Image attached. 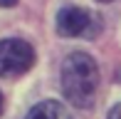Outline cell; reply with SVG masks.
<instances>
[{
    "label": "cell",
    "mask_w": 121,
    "mask_h": 119,
    "mask_svg": "<svg viewBox=\"0 0 121 119\" xmlns=\"http://www.w3.org/2000/svg\"><path fill=\"white\" fill-rule=\"evenodd\" d=\"M99 67L94 62V57L86 52H72L64 57L62 62V72H59V84L62 92L74 107L79 109H89L96 99L99 92Z\"/></svg>",
    "instance_id": "6da1fadb"
},
{
    "label": "cell",
    "mask_w": 121,
    "mask_h": 119,
    "mask_svg": "<svg viewBox=\"0 0 121 119\" xmlns=\"http://www.w3.org/2000/svg\"><path fill=\"white\" fill-rule=\"evenodd\" d=\"M35 64V50L20 37L0 40V77H20Z\"/></svg>",
    "instance_id": "7a4b0ae2"
},
{
    "label": "cell",
    "mask_w": 121,
    "mask_h": 119,
    "mask_svg": "<svg viewBox=\"0 0 121 119\" xmlns=\"http://www.w3.org/2000/svg\"><path fill=\"white\" fill-rule=\"evenodd\" d=\"M57 32L62 37H94L99 32V20L84 8L67 5L57 13Z\"/></svg>",
    "instance_id": "3957f363"
},
{
    "label": "cell",
    "mask_w": 121,
    "mask_h": 119,
    "mask_svg": "<svg viewBox=\"0 0 121 119\" xmlns=\"http://www.w3.org/2000/svg\"><path fill=\"white\" fill-rule=\"evenodd\" d=\"M25 119H72L69 117V112L64 109L59 102H40V104H35L30 112H27Z\"/></svg>",
    "instance_id": "277c9868"
},
{
    "label": "cell",
    "mask_w": 121,
    "mask_h": 119,
    "mask_svg": "<svg viewBox=\"0 0 121 119\" xmlns=\"http://www.w3.org/2000/svg\"><path fill=\"white\" fill-rule=\"evenodd\" d=\"M109 119H121V104H116L111 112H109Z\"/></svg>",
    "instance_id": "5b68a950"
},
{
    "label": "cell",
    "mask_w": 121,
    "mask_h": 119,
    "mask_svg": "<svg viewBox=\"0 0 121 119\" xmlns=\"http://www.w3.org/2000/svg\"><path fill=\"white\" fill-rule=\"evenodd\" d=\"M17 0H0V8H13Z\"/></svg>",
    "instance_id": "8992f818"
},
{
    "label": "cell",
    "mask_w": 121,
    "mask_h": 119,
    "mask_svg": "<svg viewBox=\"0 0 121 119\" xmlns=\"http://www.w3.org/2000/svg\"><path fill=\"white\" fill-rule=\"evenodd\" d=\"M3 107H5V102H3V92H0V114H3Z\"/></svg>",
    "instance_id": "52a82bcc"
},
{
    "label": "cell",
    "mask_w": 121,
    "mask_h": 119,
    "mask_svg": "<svg viewBox=\"0 0 121 119\" xmlns=\"http://www.w3.org/2000/svg\"><path fill=\"white\" fill-rule=\"evenodd\" d=\"M99 3H111V0H99Z\"/></svg>",
    "instance_id": "ba28073f"
}]
</instances>
